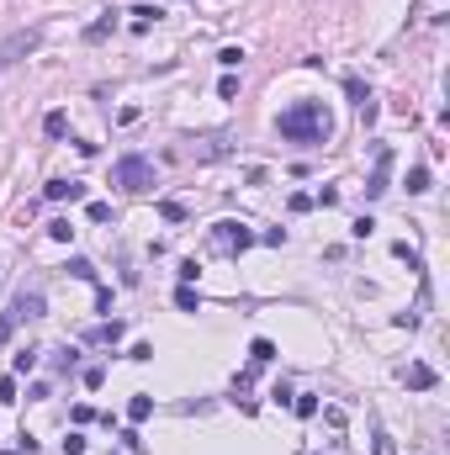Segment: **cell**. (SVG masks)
<instances>
[{
    "instance_id": "6da1fadb",
    "label": "cell",
    "mask_w": 450,
    "mask_h": 455,
    "mask_svg": "<svg viewBox=\"0 0 450 455\" xmlns=\"http://www.w3.org/2000/svg\"><path fill=\"white\" fill-rule=\"evenodd\" d=\"M276 127H281V138L287 143H328V133H334V117L323 112V101H297V106H287L281 117H276Z\"/></svg>"
},
{
    "instance_id": "7a4b0ae2",
    "label": "cell",
    "mask_w": 450,
    "mask_h": 455,
    "mask_svg": "<svg viewBox=\"0 0 450 455\" xmlns=\"http://www.w3.org/2000/svg\"><path fill=\"white\" fill-rule=\"evenodd\" d=\"M111 185H117V191H148V185H154V159L122 154L111 164Z\"/></svg>"
},
{
    "instance_id": "3957f363",
    "label": "cell",
    "mask_w": 450,
    "mask_h": 455,
    "mask_svg": "<svg viewBox=\"0 0 450 455\" xmlns=\"http://www.w3.org/2000/svg\"><path fill=\"white\" fill-rule=\"evenodd\" d=\"M254 244H260V233H249L244 222H217V228H212V249H217V255H244Z\"/></svg>"
},
{
    "instance_id": "277c9868",
    "label": "cell",
    "mask_w": 450,
    "mask_h": 455,
    "mask_svg": "<svg viewBox=\"0 0 450 455\" xmlns=\"http://www.w3.org/2000/svg\"><path fill=\"white\" fill-rule=\"evenodd\" d=\"M42 313H48V297H42L38 286H32V291L21 286L16 297H11V307H5V317H11L16 328H21V323H32V317H42Z\"/></svg>"
},
{
    "instance_id": "5b68a950",
    "label": "cell",
    "mask_w": 450,
    "mask_h": 455,
    "mask_svg": "<svg viewBox=\"0 0 450 455\" xmlns=\"http://www.w3.org/2000/svg\"><path fill=\"white\" fill-rule=\"evenodd\" d=\"M387 170H392V148H387V143H376V170H371V180H366V201L387 196Z\"/></svg>"
},
{
    "instance_id": "8992f818",
    "label": "cell",
    "mask_w": 450,
    "mask_h": 455,
    "mask_svg": "<svg viewBox=\"0 0 450 455\" xmlns=\"http://www.w3.org/2000/svg\"><path fill=\"white\" fill-rule=\"evenodd\" d=\"M42 196L48 201H85V180H48Z\"/></svg>"
},
{
    "instance_id": "52a82bcc",
    "label": "cell",
    "mask_w": 450,
    "mask_h": 455,
    "mask_svg": "<svg viewBox=\"0 0 450 455\" xmlns=\"http://www.w3.org/2000/svg\"><path fill=\"white\" fill-rule=\"evenodd\" d=\"M403 381H408L413 392H434V365H424V360H413V365H403Z\"/></svg>"
},
{
    "instance_id": "ba28073f",
    "label": "cell",
    "mask_w": 450,
    "mask_h": 455,
    "mask_svg": "<svg viewBox=\"0 0 450 455\" xmlns=\"http://www.w3.org/2000/svg\"><path fill=\"white\" fill-rule=\"evenodd\" d=\"M32 48H38V32H16V38L0 48V64H16L21 53H32Z\"/></svg>"
},
{
    "instance_id": "9c48e42d",
    "label": "cell",
    "mask_w": 450,
    "mask_h": 455,
    "mask_svg": "<svg viewBox=\"0 0 450 455\" xmlns=\"http://www.w3.org/2000/svg\"><path fill=\"white\" fill-rule=\"evenodd\" d=\"M122 334H127V323H122V317H106L101 328H90V339H96V344H117Z\"/></svg>"
},
{
    "instance_id": "30bf717a",
    "label": "cell",
    "mask_w": 450,
    "mask_h": 455,
    "mask_svg": "<svg viewBox=\"0 0 450 455\" xmlns=\"http://www.w3.org/2000/svg\"><path fill=\"white\" fill-rule=\"evenodd\" d=\"M127 418H133V424H148V418H154V397L138 392L133 402H127Z\"/></svg>"
},
{
    "instance_id": "8fae6325",
    "label": "cell",
    "mask_w": 450,
    "mask_h": 455,
    "mask_svg": "<svg viewBox=\"0 0 450 455\" xmlns=\"http://www.w3.org/2000/svg\"><path fill=\"white\" fill-rule=\"evenodd\" d=\"M429 191V164H413L408 170V196H424Z\"/></svg>"
},
{
    "instance_id": "7c38bea8",
    "label": "cell",
    "mask_w": 450,
    "mask_h": 455,
    "mask_svg": "<svg viewBox=\"0 0 450 455\" xmlns=\"http://www.w3.org/2000/svg\"><path fill=\"white\" fill-rule=\"evenodd\" d=\"M42 133H48V138H64V133H69V112H48V117H42Z\"/></svg>"
},
{
    "instance_id": "4fadbf2b",
    "label": "cell",
    "mask_w": 450,
    "mask_h": 455,
    "mask_svg": "<svg viewBox=\"0 0 450 455\" xmlns=\"http://www.w3.org/2000/svg\"><path fill=\"white\" fill-rule=\"evenodd\" d=\"M270 360H276V344L270 339H254L249 344V365H270Z\"/></svg>"
},
{
    "instance_id": "5bb4252c",
    "label": "cell",
    "mask_w": 450,
    "mask_h": 455,
    "mask_svg": "<svg viewBox=\"0 0 450 455\" xmlns=\"http://www.w3.org/2000/svg\"><path fill=\"white\" fill-rule=\"evenodd\" d=\"M345 96L355 101V106H366V101H371V90H366V79H360V75H345Z\"/></svg>"
},
{
    "instance_id": "9a60e30c",
    "label": "cell",
    "mask_w": 450,
    "mask_h": 455,
    "mask_svg": "<svg viewBox=\"0 0 450 455\" xmlns=\"http://www.w3.org/2000/svg\"><path fill=\"white\" fill-rule=\"evenodd\" d=\"M392 255L408 259V270H419V276H424V259H419V249H408V238H397V244H392Z\"/></svg>"
},
{
    "instance_id": "2e32d148",
    "label": "cell",
    "mask_w": 450,
    "mask_h": 455,
    "mask_svg": "<svg viewBox=\"0 0 450 455\" xmlns=\"http://www.w3.org/2000/svg\"><path fill=\"white\" fill-rule=\"evenodd\" d=\"M159 16H164L159 5H133V32H144L148 21H159Z\"/></svg>"
},
{
    "instance_id": "e0dca14e",
    "label": "cell",
    "mask_w": 450,
    "mask_h": 455,
    "mask_svg": "<svg viewBox=\"0 0 450 455\" xmlns=\"http://www.w3.org/2000/svg\"><path fill=\"white\" fill-rule=\"evenodd\" d=\"M48 238H53V244H69V238H75V222H69V218H53V222H48Z\"/></svg>"
},
{
    "instance_id": "ac0fdd59",
    "label": "cell",
    "mask_w": 450,
    "mask_h": 455,
    "mask_svg": "<svg viewBox=\"0 0 450 455\" xmlns=\"http://www.w3.org/2000/svg\"><path fill=\"white\" fill-rule=\"evenodd\" d=\"M64 270H69V276H75V281H96V265H90V259H80V255L69 259Z\"/></svg>"
},
{
    "instance_id": "d6986e66",
    "label": "cell",
    "mask_w": 450,
    "mask_h": 455,
    "mask_svg": "<svg viewBox=\"0 0 450 455\" xmlns=\"http://www.w3.org/2000/svg\"><path fill=\"white\" fill-rule=\"evenodd\" d=\"M175 307H181V313H196V307H202V291L181 286V291H175Z\"/></svg>"
},
{
    "instance_id": "ffe728a7",
    "label": "cell",
    "mask_w": 450,
    "mask_h": 455,
    "mask_svg": "<svg viewBox=\"0 0 450 455\" xmlns=\"http://www.w3.org/2000/svg\"><path fill=\"white\" fill-rule=\"evenodd\" d=\"M32 365H38V350H16V360H11V371H16V376H27Z\"/></svg>"
},
{
    "instance_id": "44dd1931",
    "label": "cell",
    "mask_w": 450,
    "mask_h": 455,
    "mask_svg": "<svg viewBox=\"0 0 450 455\" xmlns=\"http://www.w3.org/2000/svg\"><path fill=\"white\" fill-rule=\"evenodd\" d=\"M291 408H297L302 418H313V413H318V397H313V392H297V397H291Z\"/></svg>"
},
{
    "instance_id": "7402d4cb",
    "label": "cell",
    "mask_w": 450,
    "mask_h": 455,
    "mask_svg": "<svg viewBox=\"0 0 450 455\" xmlns=\"http://www.w3.org/2000/svg\"><path fill=\"white\" fill-rule=\"evenodd\" d=\"M106 32H111V16H101V21H90V27H85V42H101Z\"/></svg>"
},
{
    "instance_id": "603a6c76",
    "label": "cell",
    "mask_w": 450,
    "mask_h": 455,
    "mask_svg": "<svg viewBox=\"0 0 450 455\" xmlns=\"http://www.w3.org/2000/svg\"><path fill=\"white\" fill-rule=\"evenodd\" d=\"M159 218H164V222H181V218H185V207H181V201H170V196H164V201H159Z\"/></svg>"
},
{
    "instance_id": "cb8c5ba5",
    "label": "cell",
    "mask_w": 450,
    "mask_h": 455,
    "mask_svg": "<svg viewBox=\"0 0 450 455\" xmlns=\"http://www.w3.org/2000/svg\"><path fill=\"white\" fill-rule=\"evenodd\" d=\"M371 455H397V439H392V434H376V439H371Z\"/></svg>"
},
{
    "instance_id": "d4e9b609",
    "label": "cell",
    "mask_w": 450,
    "mask_h": 455,
    "mask_svg": "<svg viewBox=\"0 0 450 455\" xmlns=\"http://www.w3.org/2000/svg\"><path fill=\"white\" fill-rule=\"evenodd\" d=\"M85 218H90V222H111V207H106V201H90V207H85Z\"/></svg>"
},
{
    "instance_id": "484cf974",
    "label": "cell",
    "mask_w": 450,
    "mask_h": 455,
    "mask_svg": "<svg viewBox=\"0 0 450 455\" xmlns=\"http://www.w3.org/2000/svg\"><path fill=\"white\" fill-rule=\"evenodd\" d=\"M217 64H223V69H239V64H244V48H223V53H217Z\"/></svg>"
},
{
    "instance_id": "4316f807",
    "label": "cell",
    "mask_w": 450,
    "mask_h": 455,
    "mask_svg": "<svg viewBox=\"0 0 450 455\" xmlns=\"http://www.w3.org/2000/svg\"><path fill=\"white\" fill-rule=\"evenodd\" d=\"M217 96H223V101H239V79L223 75V79H217Z\"/></svg>"
},
{
    "instance_id": "83f0119b",
    "label": "cell",
    "mask_w": 450,
    "mask_h": 455,
    "mask_svg": "<svg viewBox=\"0 0 450 455\" xmlns=\"http://www.w3.org/2000/svg\"><path fill=\"white\" fill-rule=\"evenodd\" d=\"M260 244H270V249H281V244H287V228H265V233H260Z\"/></svg>"
},
{
    "instance_id": "f1b7e54d",
    "label": "cell",
    "mask_w": 450,
    "mask_h": 455,
    "mask_svg": "<svg viewBox=\"0 0 450 455\" xmlns=\"http://www.w3.org/2000/svg\"><path fill=\"white\" fill-rule=\"evenodd\" d=\"M127 360H138V365H144V360H154V344H144V339H138V344L127 350Z\"/></svg>"
},
{
    "instance_id": "f546056e",
    "label": "cell",
    "mask_w": 450,
    "mask_h": 455,
    "mask_svg": "<svg viewBox=\"0 0 450 455\" xmlns=\"http://www.w3.org/2000/svg\"><path fill=\"white\" fill-rule=\"evenodd\" d=\"M287 207H291V212H313V196H307V191H291Z\"/></svg>"
},
{
    "instance_id": "4dcf8cb0",
    "label": "cell",
    "mask_w": 450,
    "mask_h": 455,
    "mask_svg": "<svg viewBox=\"0 0 450 455\" xmlns=\"http://www.w3.org/2000/svg\"><path fill=\"white\" fill-rule=\"evenodd\" d=\"M196 276H202V265H196V259H181V281H185V286H191Z\"/></svg>"
},
{
    "instance_id": "1f68e13d",
    "label": "cell",
    "mask_w": 450,
    "mask_h": 455,
    "mask_svg": "<svg viewBox=\"0 0 450 455\" xmlns=\"http://www.w3.org/2000/svg\"><path fill=\"white\" fill-rule=\"evenodd\" d=\"M334 201H339V191H334V185H323V191L313 196V207H334Z\"/></svg>"
},
{
    "instance_id": "d6a6232c",
    "label": "cell",
    "mask_w": 450,
    "mask_h": 455,
    "mask_svg": "<svg viewBox=\"0 0 450 455\" xmlns=\"http://www.w3.org/2000/svg\"><path fill=\"white\" fill-rule=\"evenodd\" d=\"M0 402H16V376H5V381H0Z\"/></svg>"
},
{
    "instance_id": "836d02e7",
    "label": "cell",
    "mask_w": 450,
    "mask_h": 455,
    "mask_svg": "<svg viewBox=\"0 0 450 455\" xmlns=\"http://www.w3.org/2000/svg\"><path fill=\"white\" fill-rule=\"evenodd\" d=\"M64 455H85V439H80V434H69V439H64Z\"/></svg>"
},
{
    "instance_id": "e575fe53",
    "label": "cell",
    "mask_w": 450,
    "mask_h": 455,
    "mask_svg": "<svg viewBox=\"0 0 450 455\" xmlns=\"http://www.w3.org/2000/svg\"><path fill=\"white\" fill-rule=\"evenodd\" d=\"M0 455H21V450H0Z\"/></svg>"
}]
</instances>
